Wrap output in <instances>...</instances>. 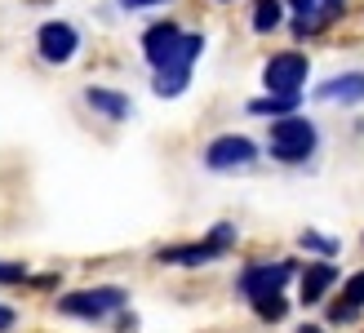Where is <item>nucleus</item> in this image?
<instances>
[{
    "label": "nucleus",
    "instance_id": "nucleus-11",
    "mask_svg": "<svg viewBox=\"0 0 364 333\" xmlns=\"http://www.w3.org/2000/svg\"><path fill=\"white\" fill-rule=\"evenodd\" d=\"M85 102L94 107L98 116H107V120H129V116H134L129 94H120V89H107V85H89V89H85Z\"/></svg>",
    "mask_w": 364,
    "mask_h": 333
},
{
    "label": "nucleus",
    "instance_id": "nucleus-10",
    "mask_svg": "<svg viewBox=\"0 0 364 333\" xmlns=\"http://www.w3.org/2000/svg\"><path fill=\"white\" fill-rule=\"evenodd\" d=\"M320 102H342V107H360L364 102V71H342V76L320 85Z\"/></svg>",
    "mask_w": 364,
    "mask_h": 333
},
{
    "label": "nucleus",
    "instance_id": "nucleus-19",
    "mask_svg": "<svg viewBox=\"0 0 364 333\" xmlns=\"http://www.w3.org/2000/svg\"><path fill=\"white\" fill-rule=\"evenodd\" d=\"M355 320H360L355 307H347V302H333L329 307V324H355Z\"/></svg>",
    "mask_w": 364,
    "mask_h": 333
},
{
    "label": "nucleus",
    "instance_id": "nucleus-14",
    "mask_svg": "<svg viewBox=\"0 0 364 333\" xmlns=\"http://www.w3.org/2000/svg\"><path fill=\"white\" fill-rule=\"evenodd\" d=\"M253 316H258V320H267V324H276V320H284V316H289V298H284V293H271V298H258V302H253Z\"/></svg>",
    "mask_w": 364,
    "mask_h": 333
},
{
    "label": "nucleus",
    "instance_id": "nucleus-7",
    "mask_svg": "<svg viewBox=\"0 0 364 333\" xmlns=\"http://www.w3.org/2000/svg\"><path fill=\"white\" fill-rule=\"evenodd\" d=\"M36 49H41V58L49 67H67L76 58V49H80V31L71 23H63V18H53V23H45L36 31Z\"/></svg>",
    "mask_w": 364,
    "mask_h": 333
},
{
    "label": "nucleus",
    "instance_id": "nucleus-16",
    "mask_svg": "<svg viewBox=\"0 0 364 333\" xmlns=\"http://www.w3.org/2000/svg\"><path fill=\"white\" fill-rule=\"evenodd\" d=\"M338 302H347V307H355V311L364 307V271H355L351 280L342 285V298H338Z\"/></svg>",
    "mask_w": 364,
    "mask_h": 333
},
{
    "label": "nucleus",
    "instance_id": "nucleus-13",
    "mask_svg": "<svg viewBox=\"0 0 364 333\" xmlns=\"http://www.w3.org/2000/svg\"><path fill=\"white\" fill-rule=\"evenodd\" d=\"M280 18H284L280 0H258V5H253V31H258V36L276 31V27H280Z\"/></svg>",
    "mask_w": 364,
    "mask_h": 333
},
{
    "label": "nucleus",
    "instance_id": "nucleus-2",
    "mask_svg": "<svg viewBox=\"0 0 364 333\" xmlns=\"http://www.w3.org/2000/svg\"><path fill=\"white\" fill-rule=\"evenodd\" d=\"M316 147H320V134H316V125L306 120V116H280V120H271V134H267V152L271 160H280V164H302V160H311L316 156Z\"/></svg>",
    "mask_w": 364,
    "mask_h": 333
},
{
    "label": "nucleus",
    "instance_id": "nucleus-22",
    "mask_svg": "<svg viewBox=\"0 0 364 333\" xmlns=\"http://www.w3.org/2000/svg\"><path fill=\"white\" fill-rule=\"evenodd\" d=\"M298 333H324V329H320V324H302Z\"/></svg>",
    "mask_w": 364,
    "mask_h": 333
},
{
    "label": "nucleus",
    "instance_id": "nucleus-20",
    "mask_svg": "<svg viewBox=\"0 0 364 333\" xmlns=\"http://www.w3.org/2000/svg\"><path fill=\"white\" fill-rule=\"evenodd\" d=\"M14 324H18V311H14V307H5V302H0V333H9Z\"/></svg>",
    "mask_w": 364,
    "mask_h": 333
},
{
    "label": "nucleus",
    "instance_id": "nucleus-9",
    "mask_svg": "<svg viewBox=\"0 0 364 333\" xmlns=\"http://www.w3.org/2000/svg\"><path fill=\"white\" fill-rule=\"evenodd\" d=\"M333 285H338V267L329 263V258H320V263H306L302 280H298V298H302V307H316Z\"/></svg>",
    "mask_w": 364,
    "mask_h": 333
},
{
    "label": "nucleus",
    "instance_id": "nucleus-4",
    "mask_svg": "<svg viewBox=\"0 0 364 333\" xmlns=\"http://www.w3.org/2000/svg\"><path fill=\"white\" fill-rule=\"evenodd\" d=\"M249 164H258V147L245 134H223L205 147V169L213 174H235V169H249Z\"/></svg>",
    "mask_w": 364,
    "mask_h": 333
},
{
    "label": "nucleus",
    "instance_id": "nucleus-18",
    "mask_svg": "<svg viewBox=\"0 0 364 333\" xmlns=\"http://www.w3.org/2000/svg\"><path fill=\"white\" fill-rule=\"evenodd\" d=\"M23 280H31L23 263H0V285H23Z\"/></svg>",
    "mask_w": 364,
    "mask_h": 333
},
{
    "label": "nucleus",
    "instance_id": "nucleus-17",
    "mask_svg": "<svg viewBox=\"0 0 364 333\" xmlns=\"http://www.w3.org/2000/svg\"><path fill=\"white\" fill-rule=\"evenodd\" d=\"M338 14H347V0H316V23L329 27Z\"/></svg>",
    "mask_w": 364,
    "mask_h": 333
},
{
    "label": "nucleus",
    "instance_id": "nucleus-6",
    "mask_svg": "<svg viewBox=\"0 0 364 333\" xmlns=\"http://www.w3.org/2000/svg\"><path fill=\"white\" fill-rule=\"evenodd\" d=\"M289 275H294V263H249L240 271V280H235V289L249 302H258V298H271V293H284Z\"/></svg>",
    "mask_w": 364,
    "mask_h": 333
},
{
    "label": "nucleus",
    "instance_id": "nucleus-3",
    "mask_svg": "<svg viewBox=\"0 0 364 333\" xmlns=\"http://www.w3.org/2000/svg\"><path fill=\"white\" fill-rule=\"evenodd\" d=\"M129 302V289L120 285H94V289H76V293H63L58 302V316H71V320H107Z\"/></svg>",
    "mask_w": 364,
    "mask_h": 333
},
{
    "label": "nucleus",
    "instance_id": "nucleus-21",
    "mask_svg": "<svg viewBox=\"0 0 364 333\" xmlns=\"http://www.w3.org/2000/svg\"><path fill=\"white\" fill-rule=\"evenodd\" d=\"M147 5H165V0H120V9H147Z\"/></svg>",
    "mask_w": 364,
    "mask_h": 333
},
{
    "label": "nucleus",
    "instance_id": "nucleus-5",
    "mask_svg": "<svg viewBox=\"0 0 364 333\" xmlns=\"http://www.w3.org/2000/svg\"><path fill=\"white\" fill-rule=\"evenodd\" d=\"M306 71H311V63H306L298 49H284V53H271L267 58L262 85H267V94H298L306 85Z\"/></svg>",
    "mask_w": 364,
    "mask_h": 333
},
{
    "label": "nucleus",
    "instance_id": "nucleus-8",
    "mask_svg": "<svg viewBox=\"0 0 364 333\" xmlns=\"http://www.w3.org/2000/svg\"><path fill=\"white\" fill-rule=\"evenodd\" d=\"M227 258V249H218L213 240H196V245H169V249H156V263H173V267H205Z\"/></svg>",
    "mask_w": 364,
    "mask_h": 333
},
{
    "label": "nucleus",
    "instance_id": "nucleus-12",
    "mask_svg": "<svg viewBox=\"0 0 364 333\" xmlns=\"http://www.w3.org/2000/svg\"><path fill=\"white\" fill-rule=\"evenodd\" d=\"M298 102H302V94H262V98L249 102V116H271V120H280V116H294Z\"/></svg>",
    "mask_w": 364,
    "mask_h": 333
},
{
    "label": "nucleus",
    "instance_id": "nucleus-1",
    "mask_svg": "<svg viewBox=\"0 0 364 333\" xmlns=\"http://www.w3.org/2000/svg\"><path fill=\"white\" fill-rule=\"evenodd\" d=\"M200 53H205V36L182 31L169 18L142 31V58L151 63V71H182V76H191Z\"/></svg>",
    "mask_w": 364,
    "mask_h": 333
},
{
    "label": "nucleus",
    "instance_id": "nucleus-15",
    "mask_svg": "<svg viewBox=\"0 0 364 333\" xmlns=\"http://www.w3.org/2000/svg\"><path fill=\"white\" fill-rule=\"evenodd\" d=\"M302 249H316V253H324V258H333V253L342 249V240H329L324 231H302Z\"/></svg>",
    "mask_w": 364,
    "mask_h": 333
},
{
    "label": "nucleus",
    "instance_id": "nucleus-23",
    "mask_svg": "<svg viewBox=\"0 0 364 333\" xmlns=\"http://www.w3.org/2000/svg\"><path fill=\"white\" fill-rule=\"evenodd\" d=\"M218 5H231V0H218Z\"/></svg>",
    "mask_w": 364,
    "mask_h": 333
}]
</instances>
